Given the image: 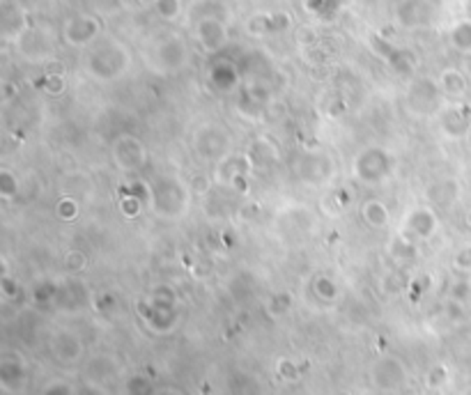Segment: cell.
Returning <instances> with one entry per match:
<instances>
[{"mask_svg": "<svg viewBox=\"0 0 471 395\" xmlns=\"http://www.w3.org/2000/svg\"><path fill=\"white\" fill-rule=\"evenodd\" d=\"M467 225H469V228H471V209L467 211Z\"/></svg>", "mask_w": 471, "mask_h": 395, "instance_id": "d4e9b609", "label": "cell"}, {"mask_svg": "<svg viewBox=\"0 0 471 395\" xmlns=\"http://www.w3.org/2000/svg\"><path fill=\"white\" fill-rule=\"evenodd\" d=\"M154 7H157V12L161 14L164 19L173 21L180 17L182 12V0H154Z\"/></svg>", "mask_w": 471, "mask_h": 395, "instance_id": "d6986e66", "label": "cell"}, {"mask_svg": "<svg viewBox=\"0 0 471 395\" xmlns=\"http://www.w3.org/2000/svg\"><path fill=\"white\" fill-rule=\"evenodd\" d=\"M195 37H198L200 46L205 48L207 53H216L226 46L228 41V30L226 23H223L221 14H202L195 23Z\"/></svg>", "mask_w": 471, "mask_h": 395, "instance_id": "ba28073f", "label": "cell"}, {"mask_svg": "<svg viewBox=\"0 0 471 395\" xmlns=\"http://www.w3.org/2000/svg\"><path fill=\"white\" fill-rule=\"evenodd\" d=\"M60 90H62V81L55 79V76L51 74L48 76V93H60Z\"/></svg>", "mask_w": 471, "mask_h": 395, "instance_id": "603a6c76", "label": "cell"}, {"mask_svg": "<svg viewBox=\"0 0 471 395\" xmlns=\"http://www.w3.org/2000/svg\"><path fill=\"white\" fill-rule=\"evenodd\" d=\"M398 21L405 28H423L432 21V5L427 0H403L398 5Z\"/></svg>", "mask_w": 471, "mask_h": 395, "instance_id": "8fae6325", "label": "cell"}, {"mask_svg": "<svg viewBox=\"0 0 471 395\" xmlns=\"http://www.w3.org/2000/svg\"><path fill=\"white\" fill-rule=\"evenodd\" d=\"M209 79L221 93H233V88L239 83V74L230 62H216L212 72H209Z\"/></svg>", "mask_w": 471, "mask_h": 395, "instance_id": "9a60e30c", "label": "cell"}, {"mask_svg": "<svg viewBox=\"0 0 471 395\" xmlns=\"http://www.w3.org/2000/svg\"><path fill=\"white\" fill-rule=\"evenodd\" d=\"M55 209H58V216L62 221H74V218L79 216V204H76L72 198H62Z\"/></svg>", "mask_w": 471, "mask_h": 395, "instance_id": "ffe728a7", "label": "cell"}, {"mask_svg": "<svg viewBox=\"0 0 471 395\" xmlns=\"http://www.w3.org/2000/svg\"><path fill=\"white\" fill-rule=\"evenodd\" d=\"M455 267H460V269H471V246H462L458 251V256H455Z\"/></svg>", "mask_w": 471, "mask_h": 395, "instance_id": "7402d4cb", "label": "cell"}, {"mask_svg": "<svg viewBox=\"0 0 471 395\" xmlns=\"http://www.w3.org/2000/svg\"><path fill=\"white\" fill-rule=\"evenodd\" d=\"M439 126H441V133L451 140L467 138L471 119H469V113L465 110V106H458V104L444 106L439 110Z\"/></svg>", "mask_w": 471, "mask_h": 395, "instance_id": "9c48e42d", "label": "cell"}, {"mask_svg": "<svg viewBox=\"0 0 471 395\" xmlns=\"http://www.w3.org/2000/svg\"><path fill=\"white\" fill-rule=\"evenodd\" d=\"M441 90L437 83H432L430 79L416 81L407 93V106H410L412 113H419V115H432V113L441 110Z\"/></svg>", "mask_w": 471, "mask_h": 395, "instance_id": "8992f818", "label": "cell"}, {"mask_svg": "<svg viewBox=\"0 0 471 395\" xmlns=\"http://www.w3.org/2000/svg\"><path fill=\"white\" fill-rule=\"evenodd\" d=\"M361 218L375 230L389 228L391 225V209L386 207V202H382V200H365L361 204Z\"/></svg>", "mask_w": 471, "mask_h": 395, "instance_id": "5bb4252c", "label": "cell"}, {"mask_svg": "<svg viewBox=\"0 0 471 395\" xmlns=\"http://www.w3.org/2000/svg\"><path fill=\"white\" fill-rule=\"evenodd\" d=\"M90 76L99 81H117L129 72L131 55L129 51L113 37H104L90 44L88 58H86Z\"/></svg>", "mask_w": 471, "mask_h": 395, "instance_id": "6da1fadb", "label": "cell"}, {"mask_svg": "<svg viewBox=\"0 0 471 395\" xmlns=\"http://www.w3.org/2000/svg\"><path fill=\"white\" fill-rule=\"evenodd\" d=\"M113 161L119 171L124 173H138L147 164V150L136 136H119L113 143Z\"/></svg>", "mask_w": 471, "mask_h": 395, "instance_id": "5b68a950", "label": "cell"}, {"mask_svg": "<svg viewBox=\"0 0 471 395\" xmlns=\"http://www.w3.org/2000/svg\"><path fill=\"white\" fill-rule=\"evenodd\" d=\"M186 62V44L177 35H166L152 48V65L161 74L180 72Z\"/></svg>", "mask_w": 471, "mask_h": 395, "instance_id": "277c9868", "label": "cell"}, {"mask_svg": "<svg viewBox=\"0 0 471 395\" xmlns=\"http://www.w3.org/2000/svg\"><path fill=\"white\" fill-rule=\"evenodd\" d=\"M437 86L441 90V95L448 97V99H462L467 95V90H469L467 76L462 74L460 69H455V67H448V69H444V72L439 74Z\"/></svg>", "mask_w": 471, "mask_h": 395, "instance_id": "4fadbf2b", "label": "cell"}, {"mask_svg": "<svg viewBox=\"0 0 471 395\" xmlns=\"http://www.w3.org/2000/svg\"><path fill=\"white\" fill-rule=\"evenodd\" d=\"M448 39H451V46L455 51H460L462 55H471V19L458 21L448 32Z\"/></svg>", "mask_w": 471, "mask_h": 395, "instance_id": "e0dca14e", "label": "cell"}, {"mask_svg": "<svg viewBox=\"0 0 471 395\" xmlns=\"http://www.w3.org/2000/svg\"><path fill=\"white\" fill-rule=\"evenodd\" d=\"M152 211L166 221H177L189 209V186L175 177H161L150 184Z\"/></svg>", "mask_w": 471, "mask_h": 395, "instance_id": "7a4b0ae2", "label": "cell"}, {"mask_svg": "<svg viewBox=\"0 0 471 395\" xmlns=\"http://www.w3.org/2000/svg\"><path fill=\"white\" fill-rule=\"evenodd\" d=\"M437 228H439V218L425 204L412 207L403 218V235L407 239H412V242L414 239H430L437 232Z\"/></svg>", "mask_w": 471, "mask_h": 395, "instance_id": "52a82bcc", "label": "cell"}, {"mask_svg": "<svg viewBox=\"0 0 471 395\" xmlns=\"http://www.w3.org/2000/svg\"><path fill=\"white\" fill-rule=\"evenodd\" d=\"M393 157L384 147H365L354 159V177L365 186H379L391 177Z\"/></svg>", "mask_w": 471, "mask_h": 395, "instance_id": "3957f363", "label": "cell"}, {"mask_svg": "<svg viewBox=\"0 0 471 395\" xmlns=\"http://www.w3.org/2000/svg\"><path fill=\"white\" fill-rule=\"evenodd\" d=\"M465 140H467V145L471 147V126H469V131H467V138H465Z\"/></svg>", "mask_w": 471, "mask_h": 395, "instance_id": "cb8c5ba5", "label": "cell"}, {"mask_svg": "<svg viewBox=\"0 0 471 395\" xmlns=\"http://www.w3.org/2000/svg\"><path fill=\"white\" fill-rule=\"evenodd\" d=\"M226 145H228V136L212 124L202 126L198 131V138H195V150H198L200 157H205V159L221 157V154L226 152Z\"/></svg>", "mask_w": 471, "mask_h": 395, "instance_id": "7c38bea8", "label": "cell"}, {"mask_svg": "<svg viewBox=\"0 0 471 395\" xmlns=\"http://www.w3.org/2000/svg\"><path fill=\"white\" fill-rule=\"evenodd\" d=\"M17 193H19V177L12 171L3 168L0 171V198L3 200H12Z\"/></svg>", "mask_w": 471, "mask_h": 395, "instance_id": "ac0fdd59", "label": "cell"}, {"mask_svg": "<svg viewBox=\"0 0 471 395\" xmlns=\"http://www.w3.org/2000/svg\"><path fill=\"white\" fill-rule=\"evenodd\" d=\"M427 195H430V200L434 204H444V207H448V204H453L458 200L460 189L453 180H441V182H434V184L427 189Z\"/></svg>", "mask_w": 471, "mask_h": 395, "instance_id": "2e32d148", "label": "cell"}, {"mask_svg": "<svg viewBox=\"0 0 471 395\" xmlns=\"http://www.w3.org/2000/svg\"><path fill=\"white\" fill-rule=\"evenodd\" d=\"M99 21L95 17H74L65 26V39L72 46H90L99 37Z\"/></svg>", "mask_w": 471, "mask_h": 395, "instance_id": "30bf717a", "label": "cell"}, {"mask_svg": "<svg viewBox=\"0 0 471 395\" xmlns=\"http://www.w3.org/2000/svg\"><path fill=\"white\" fill-rule=\"evenodd\" d=\"M140 204H143V200H140V198H133V195H124V198H122V211H124V214L129 216V218L138 216Z\"/></svg>", "mask_w": 471, "mask_h": 395, "instance_id": "44dd1931", "label": "cell"}]
</instances>
